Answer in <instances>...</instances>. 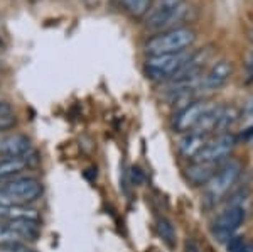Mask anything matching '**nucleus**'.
<instances>
[{"mask_svg":"<svg viewBox=\"0 0 253 252\" xmlns=\"http://www.w3.org/2000/svg\"><path fill=\"white\" fill-rule=\"evenodd\" d=\"M0 252H32L29 247L24 244H5L0 246Z\"/></svg>","mask_w":253,"mask_h":252,"instance_id":"nucleus-21","label":"nucleus"},{"mask_svg":"<svg viewBox=\"0 0 253 252\" xmlns=\"http://www.w3.org/2000/svg\"><path fill=\"white\" fill-rule=\"evenodd\" d=\"M238 120H240L238 108L233 107V105H221V107H219V113H218V120H216V125H214V132H218V136L219 134H228L230 129L233 127Z\"/></svg>","mask_w":253,"mask_h":252,"instance_id":"nucleus-16","label":"nucleus"},{"mask_svg":"<svg viewBox=\"0 0 253 252\" xmlns=\"http://www.w3.org/2000/svg\"><path fill=\"white\" fill-rule=\"evenodd\" d=\"M189 51L174 52V54H156L149 56L145 61V71L150 80H167L172 78L174 73L184 64V61L189 58Z\"/></svg>","mask_w":253,"mask_h":252,"instance_id":"nucleus-4","label":"nucleus"},{"mask_svg":"<svg viewBox=\"0 0 253 252\" xmlns=\"http://www.w3.org/2000/svg\"><path fill=\"white\" fill-rule=\"evenodd\" d=\"M214 103L208 100H196L191 105H187L182 110H179L174 115L172 127L175 132H191L196 129L199 120L205 117V113L213 107Z\"/></svg>","mask_w":253,"mask_h":252,"instance_id":"nucleus-8","label":"nucleus"},{"mask_svg":"<svg viewBox=\"0 0 253 252\" xmlns=\"http://www.w3.org/2000/svg\"><path fill=\"white\" fill-rule=\"evenodd\" d=\"M15 124H17V119H15L14 113H12V115H2L0 117V132L9 131Z\"/></svg>","mask_w":253,"mask_h":252,"instance_id":"nucleus-20","label":"nucleus"},{"mask_svg":"<svg viewBox=\"0 0 253 252\" xmlns=\"http://www.w3.org/2000/svg\"><path fill=\"white\" fill-rule=\"evenodd\" d=\"M231 75H233V63L231 61L228 59L216 61L213 66L210 68V71L201 76L199 90H201V93L219 90V88L226 85V81L231 78Z\"/></svg>","mask_w":253,"mask_h":252,"instance_id":"nucleus-10","label":"nucleus"},{"mask_svg":"<svg viewBox=\"0 0 253 252\" xmlns=\"http://www.w3.org/2000/svg\"><path fill=\"white\" fill-rule=\"evenodd\" d=\"M157 232L161 235V239L164 241L169 247H174L175 246V229L172 225V222L169 218L162 217L157 220Z\"/></svg>","mask_w":253,"mask_h":252,"instance_id":"nucleus-18","label":"nucleus"},{"mask_svg":"<svg viewBox=\"0 0 253 252\" xmlns=\"http://www.w3.org/2000/svg\"><path fill=\"white\" fill-rule=\"evenodd\" d=\"M14 113V108H12V105L9 101H3L0 100V117L2 115H12Z\"/></svg>","mask_w":253,"mask_h":252,"instance_id":"nucleus-22","label":"nucleus"},{"mask_svg":"<svg viewBox=\"0 0 253 252\" xmlns=\"http://www.w3.org/2000/svg\"><path fill=\"white\" fill-rule=\"evenodd\" d=\"M245 136H247V137H250V142H252V146H253V125H252L250 129H248V132L245 134Z\"/></svg>","mask_w":253,"mask_h":252,"instance_id":"nucleus-24","label":"nucleus"},{"mask_svg":"<svg viewBox=\"0 0 253 252\" xmlns=\"http://www.w3.org/2000/svg\"><path fill=\"white\" fill-rule=\"evenodd\" d=\"M196 41V32L189 27H177V29L164 31L147 41L145 51L149 56L156 54H174V52L186 51Z\"/></svg>","mask_w":253,"mask_h":252,"instance_id":"nucleus-2","label":"nucleus"},{"mask_svg":"<svg viewBox=\"0 0 253 252\" xmlns=\"http://www.w3.org/2000/svg\"><path fill=\"white\" fill-rule=\"evenodd\" d=\"M245 220V208L240 205H231L216 217L213 223V235L219 242H228L233 232Z\"/></svg>","mask_w":253,"mask_h":252,"instance_id":"nucleus-6","label":"nucleus"},{"mask_svg":"<svg viewBox=\"0 0 253 252\" xmlns=\"http://www.w3.org/2000/svg\"><path fill=\"white\" fill-rule=\"evenodd\" d=\"M0 222H39V213L27 205H0Z\"/></svg>","mask_w":253,"mask_h":252,"instance_id":"nucleus-15","label":"nucleus"},{"mask_svg":"<svg viewBox=\"0 0 253 252\" xmlns=\"http://www.w3.org/2000/svg\"><path fill=\"white\" fill-rule=\"evenodd\" d=\"M236 148V137L233 134H219V136L213 137L208 141L201 152L196 156V161H206V162H216L226 159L233 149Z\"/></svg>","mask_w":253,"mask_h":252,"instance_id":"nucleus-9","label":"nucleus"},{"mask_svg":"<svg viewBox=\"0 0 253 252\" xmlns=\"http://www.w3.org/2000/svg\"><path fill=\"white\" fill-rule=\"evenodd\" d=\"M218 168L216 162H206V161H194L186 168V180L193 186H203L208 185L211 178L214 176Z\"/></svg>","mask_w":253,"mask_h":252,"instance_id":"nucleus-14","label":"nucleus"},{"mask_svg":"<svg viewBox=\"0 0 253 252\" xmlns=\"http://www.w3.org/2000/svg\"><path fill=\"white\" fill-rule=\"evenodd\" d=\"M122 3L125 5L126 12L135 19L145 17L152 7V0H122Z\"/></svg>","mask_w":253,"mask_h":252,"instance_id":"nucleus-17","label":"nucleus"},{"mask_svg":"<svg viewBox=\"0 0 253 252\" xmlns=\"http://www.w3.org/2000/svg\"><path fill=\"white\" fill-rule=\"evenodd\" d=\"M0 50H2V43H0Z\"/></svg>","mask_w":253,"mask_h":252,"instance_id":"nucleus-26","label":"nucleus"},{"mask_svg":"<svg viewBox=\"0 0 253 252\" xmlns=\"http://www.w3.org/2000/svg\"><path fill=\"white\" fill-rule=\"evenodd\" d=\"M210 141V134L205 132H198V131H191L186 132L184 136L179 139V152L184 157H189V159H196L199 152L205 149V146Z\"/></svg>","mask_w":253,"mask_h":252,"instance_id":"nucleus-13","label":"nucleus"},{"mask_svg":"<svg viewBox=\"0 0 253 252\" xmlns=\"http://www.w3.org/2000/svg\"><path fill=\"white\" fill-rule=\"evenodd\" d=\"M240 171H242V164L238 161H230L224 166L216 171V174L210 180V183L206 185V195L208 198H211L213 202L219 200L221 197H224L230 188L235 185L236 180L240 176Z\"/></svg>","mask_w":253,"mask_h":252,"instance_id":"nucleus-5","label":"nucleus"},{"mask_svg":"<svg viewBox=\"0 0 253 252\" xmlns=\"http://www.w3.org/2000/svg\"><path fill=\"white\" fill-rule=\"evenodd\" d=\"M187 14V5L184 0H159L156 7H150L145 15V24L150 29L170 31L177 29L175 24L182 22Z\"/></svg>","mask_w":253,"mask_h":252,"instance_id":"nucleus-3","label":"nucleus"},{"mask_svg":"<svg viewBox=\"0 0 253 252\" xmlns=\"http://www.w3.org/2000/svg\"><path fill=\"white\" fill-rule=\"evenodd\" d=\"M240 119L243 122H247V124L253 125V99H250L243 105L242 112H240Z\"/></svg>","mask_w":253,"mask_h":252,"instance_id":"nucleus-19","label":"nucleus"},{"mask_svg":"<svg viewBox=\"0 0 253 252\" xmlns=\"http://www.w3.org/2000/svg\"><path fill=\"white\" fill-rule=\"evenodd\" d=\"M211 54V48H205V50H199L196 52H191V56L184 61L181 68L174 73V76L170 78V81H177V80H187V78H196L199 73L203 71L205 64L210 61Z\"/></svg>","mask_w":253,"mask_h":252,"instance_id":"nucleus-11","label":"nucleus"},{"mask_svg":"<svg viewBox=\"0 0 253 252\" xmlns=\"http://www.w3.org/2000/svg\"><path fill=\"white\" fill-rule=\"evenodd\" d=\"M32 151V142L24 134H7L0 137V157H20Z\"/></svg>","mask_w":253,"mask_h":252,"instance_id":"nucleus-12","label":"nucleus"},{"mask_svg":"<svg viewBox=\"0 0 253 252\" xmlns=\"http://www.w3.org/2000/svg\"><path fill=\"white\" fill-rule=\"evenodd\" d=\"M247 68H248V71H250V75H253V51H252V54H250V58H248V63H247Z\"/></svg>","mask_w":253,"mask_h":252,"instance_id":"nucleus-23","label":"nucleus"},{"mask_svg":"<svg viewBox=\"0 0 253 252\" xmlns=\"http://www.w3.org/2000/svg\"><path fill=\"white\" fill-rule=\"evenodd\" d=\"M39 235L38 222H0V246L24 244Z\"/></svg>","mask_w":253,"mask_h":252,"instance_id":"nucleus-7","label":"nucleus"},{"mask_svg":"<svg viewBox=\"0 0 253 252\" xmlns=\"http://www.w3.org/2000/svg\"><path fill=\"white\" fill-rule=\"evenodd\" d=\"M236 252H250V247H247V246H243L242 249H238Z\"/></svg>","mask_w":253,"mask_h":252,"instance_id":"nucleus-25","label":"nucleus"},{"mask_svg":"<svg viewBox=\"0 0 253 252\" xmlns=\"http://www.w3.org/2000/svg\"><path fill=\"white\" fill-rule=\"evenodd\" d=\"M44 188L34 176H17L0 183V205H29L39 200Z\"/></svg>","mask_w":253,"mask_h":252,"instance_id":"nucleus-1","label":"nucleus"}]
</instances>
